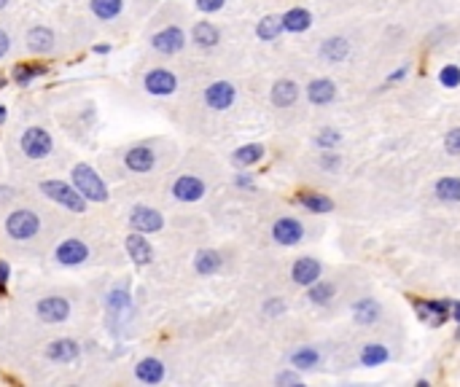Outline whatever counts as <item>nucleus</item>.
Masks as SVG:
<instances>
[{
    "mask_svg": "<svg viewBox=\"0 0 460 387\" xmlns=\"http://www.w3.org/2000/svg\"><path fill=\"white\" fill-rule=\"evenodd\" d=\"M261 156H264V148H261V145H242L240 151L234 153V162L242 164V167H248V164L259 162Z\"/></svg>",
    "mask_w": 460,
    "mask_h": 387,
    "instance_id": "nucleus-31",
    "label": "nucleus"
},
{
    "mask_svg": "<svg viewBox=\"0 0 460 387\" xmlns=\"http://www.w3.org/2000/svg\"><path fill=\"white\" fill-rule=\"evenodd\" d=\"M27 44H30L33 51H51V46H54V35H51L48 27H33V30L27 32Z\"/></svg>",
    "mask_w": 460,
    "mask_h": 387,
    "instance_id": "nucleus-20",
    "label": "nucleus"
},
{
    "mask_svg": "<svg viewBox=\"0 0 460 387\" xmlns=\"http://www.w3.org/2000/svg\"><path fill=\"white\" fill-rule=\"evenodd\" d=\"M127 167L132 172H148L154 167V151L151 148H132L127 153Z\"/></svg>",
    "mask_w": 460,
    "mask_h": 387,
    "instance_id": "nucleus-18",
    "label": "nucleus"
},
{
    "mask_svg": "<svg viewBox=\"0 0 460 387\" xmlns=\"http://www.w3.org/2000/svg\"><path fill=\"white\" fill-rule=\"evenodd\" d=\"M48 358L51 361H62V363H71L78 358V344L73 339H57L51 347H48Z\"/></svg>",
    "mask_w": 460,
    "mask_h": 387,
    "instance_id": "nucleus-16",
    "label": "nucleus"
},
{
    "mask_svg": "<svg viewBox=\"0 0 460 387\" xmlns=\"http://www.w3.org/2000/svg\"><path fill=\"white\" fill-rule=\"evenodd\" d=\"M6 3H8V0H0V8H3V6H6Z\"/></svg>",
    "mask_w": 460,
    "mask_h": 387,
    "instance_id": "nucleus-46",
    "label": "nucleus"
},
{
    "mask_svg": "<svg viewBox=\"0 0 460 387\" xmlns=\"http://www.w3.org/2000/svg\"><path fill=\"white\" fill-rule=\"evenodd\" d=\"M127 253L135 258V264H148L151 256H154L148 240L140 237V234H129V237H127Z\"/></svg>",
    "mask_w": 460,
    "mask_h": 387,
    "instance_id": "nucleus-17",
    "label": "nucleus"
},
{
    "mask_svg": "<svg viewBox=\"0 0 460 387\" xmlns=\"http://www.w3.org/2000/svg\"><path fill=\"white\" fill-rule=\"evenodd\" d=\"M280 382H299V377H293V374H283V377H280Z\"/></svg>",
    "mask_w": 460,
    "mask_h": 387,
    "instance_id": "nucleus-42",
    "label": "nucleus"
},
{
    "mask_svg": "<svg viewBox=\"0 0 460 387\" xmlns=\"http://www.w3.org/2000/svg\"><path fill=\"white\" fill-rule=\"evenodd\" d=\"M199 11H218L223 6V0H196Z\"/></svg>",
    "mask_w": 460,
    "mask_h": 387,
    "instance_id": "nucleus-38",
    "label": "nucleus"
},
{
    "mask_svg": "<svg viewBox=\"0 0 460 387\" xmlns=\"http://www.w3.org/2000/svg\"><path fill=\"white\" fill-rule=\"evenodd\" d=\"M313 22V17H310V11H304V8H291L288 14L283 17V27L291 30V32H302V30H307Z\"/></svg>",
    "mask_w": 460,
    "mask_h": 387,
    "instance_id": "nucleus-21",
    "label": "nucleus"
},
{
    "mask_svg": "<svg viewBox=\"0 0 460 387\" xmlns=\"http://www.w3.org/2000/svg\"><path fill=\"white\" fill-rule=\"evenodd\" d=\"M3 86H6V81H3V78H0V89H3Z\"/></svg>",
    "mask_w": 460,
    "mask_h": 387,
    "instance_id": "nucleus-45",
    "label": "nucleus"
},
{
    "mask_svg": "<svg viewBox=\"0 0 460 387\" xmlns=\"http://www.w3.org/2000/svg\"><path fill=\"white\" fill-rule=\"evenodd\" d=\"M444 145H447V151H450V153H460V129H452V132L447 135Z\"/></svg>",
    "mask_w": 460,
    "mask_h": 387,
    "instance_id": "nucleus-37",
    "label": "nucleus"
},
{
    "mask_svg": "<svg viewBox=\"0 0 460 387\" xmlns=\"http://www.w3.org/2000/svg\"><path fill=\"white\" fill-rule=\"evenodd\" d=\"M331 296H334V288H331L329 283H318V280H315L313 285H310V299L318 301V304H326Z\"/></svg>",
    "mask_w": 460,
    "mask_h": 387,
    "instance_id": "nucleus-33",
    "label": "nucleus"
},
{
    "mask_svg": "<svg viewBox=\"0 0 460 387\" xmlns=\"http://www.w3.org/2000/svg\"><path fill=\"white\" fill-rule=\"evenodd\" d=\"M183 32L178 30V27H167V30H162V32H156L154 35V48L156 51H162V54H175V51H181L183 48Z\"/></svg>",
    "mask_w": 460,
    "mask_h": 387,
    "instance_id": "nucleus-10",
    "label": "nucleus"
},
{
    "mask_svg": "<svg viewBox=\"0 0 460 387\" xmlns=\"http://www.w3.org/2000/svg\"><path fill=\"white\" fill-rule=\"evenodd\" d=\"M8 44H11V41H8V35H6L3 30H0V57H6V51H8Z\"/></svg>",
    "mask_w": 460,
    "mask_h": 387,
    "instance_id": "nucleus-41",
    "label": "nucleus"
},
{
    "mask_svg": "<svg viewBox=\"0 0 460 387\" xmlns=\"http://www.w3.org/2000/svg\"><path fill=\"white\" fill-rule=\"evenodd\" d=\"M347 51H350V44H347L344 38H331V41H326V44H323V57H326V59H331V62L344 59V57H347Z\"/></svg>",
    "mask_w": 460,
    "mask_h": 387,
    "instance_id": "nucleus-24",
    "label": "nucleus"
},
{
    "mask_svg": "<svg viewBox=\"0 0 460 387\" xmlns=\"http://www.w3.org/2000/svg\"><path fill=\"white\" fill-rule=\"evenodd\" d=\"M73 186L84 194L86 199H92V202H105L108 199L105 183L100 180V175L89 164H75V169H73Z\"/></svg>",
    "mask_w": 460,
    "mask_h": 387,
    "instance_id": "nucleus-1",
    "label": "nucleus"
},
{
    "mask_svg": "<svg viewBox=\"0 0 460 387\" xmlns=\"http://www.w3.org/2000/svg\"><path fill=\"white\" fill-rule=\"evenodd\" d=\"M22 151L30 159H44L51 151V135L41 126H30L22 135Z\"/></svg>",
    "mask_w": 460,
    "mask_h": 387,
    "instance_id": "nucleus-4",
    "label": "nucleus"
},
{
    "mask_svg": "<svg viewBox=\"0 0 460 387\" xmlns=\"http://www.w3.org/2000/svg\"><path fill=\"white\" fill-rule=\"evenodd\" d=\"M318 363V352L315 350H299V352H293V366H299V368H310Z\"/></svg>",
    "mask_w": 460,
    "mask_h": 387,
    "instance_id": "nucleus-34",
    "label": "nucleus"
},
{
    "mask_svg": "<svg viewBox=\"0 0 460 387\" xmlns=\"http://www.w3.org/2000/svg\"><path fill=\"white\" fill-rule=\"evenodd\" d=\"M318 277H320V264L315 258H299L293 264V280L299 285H313Z\"/></svg>",
    "mask_w": 460,
    "mask_h": 387,
    "instance_id": "nucleus-14",
    "label": "nucleus"
},
{
    "mask_svg": "<svg viewBox=\"0 0 460 387\" xmlns=\"http://www.w3.org/2000/svg\"><path fill=\"white\" fill-rule=\"evenodd\" d=\"M175 86H178V81L169 70H151L145 75V89L151 95H172Z\"/></svg>",
    "mask_w": 460,
    "mask_h": 387,
    "instance_id": "nucleus-9",
    "label": "nucleus"
},
{
    "mask_svg": "<svg viewBox=\"0 0 460 387\" xmlns=\"http://www.w3.org/2000/svg\"><path fill=\"white\" fill-rule=\"evenodd\" d=\"M414 312L428 325H441L450 317V301H417Z\"/></svg>",
    "mask_w": 460,
    "mask_h": 387,
    "instance_id": "nucleus-5",
    "label": "nucleus"
},
{
    "mask_svg": "<svg viewBox=\"0 0 460 387\" xmlns=\"http://www.w3.org/2000/svg\"><path fill=\"white\" fill-rule=\"evenodd\" d=\"M272 237L280 242V245H296V242L304 237V229H302V223H299V220H293V218H283V220H277V223H275Z\"/></svg>",
    "mask_w": 460,
    "mask_h": 387,
    "instance_id": "nucleus-8",
    "label": "nucleus"
},
{
    "mask_svg": "<svg viewBox=\"0 0 460 387\" xmlns=\"http://www.w3.org/2000/svg\"><path fill=\"white\" fill-rule=\"evenodd\" d=\"M172 194L181 199V202H196L202 194H205V183L199 178H192V175H183L175 180L172 186Z\"/></svg>",
    "mask_w": 460,
    "mask_h": 387,
    "instance_id": "nucleus-11",
    "label": "nucleus"
},
{
    "mask_svg": "<svg viewBox=\"0 0 460 387\" xmlns=\"http://www.w3.org/2000/svg\"><path fill=\"white\" fill-rule=\"evenodd\" d=\"M38 314H41L44 323H62L71 314V304L59 296H51V299H44L38 304Z\"/></svg>",
    "mask_w": 460,
    "mask_h": 387,
    "instance_id": "nucleus-6",
    "label": "nucleus"
},
{
    "mask_svg": "<svg viewBox=\"0 0 460 387\" xmlns=\"http://www.w3.org/2000/svg\"><path fill=\"white\" fill-rule=\"evenodd\" d=\"M353 314H356V320H358V323L369 325V323H374V317L380 314V307H377L371 299H363V301H358V304L353 307Z\"/></svg>",
    "mask_w": 460,
    "mask_h": 387,
    "instance_id": "nucleus-27",
    "label": "nucleus"
},
{
    "mask_svg": "<svg viewBox=\"0 0 460 387\" xmlns=\"http://www.w3.org/2000/svg\"><path fill=\"white\" fill-rule=\"evenodd\" d=\"M194 41L199 46H216L218 44V30L210 22H199L194 27Z\"/></svg>",
    "mask_w": 460,
    "mask_h": 387,
    "instance_id": "nucleus-26",
    "label": "nucleus"
},
{
    "mask_svg": "<svg viewBox=\"0 0 460 387\" xmlns=\"http://www.w3.org/2000/svg\"><path fill=\"white\" fill-rule=\"evenodd\" d=\"M3 121H6V108L0 105V124H3Z\"/></svg>",
    "mask_w": 460,
    "mask_h": 387,
    "instance_id": "nucleus-43",
    "label": "nucleus"
},
{
    "mask_svg": "<svg viewBox=\"0 0 460 387\" xmlns=\"http://www.w3.org/2000/svg\"><path fill=\"white\" fill-rule=\"evenodd\" d=\"M299 202L304 205V207H310L315 213H329L334 205H331V199H326L323 194H302L299 196Z\"/></svg>",
    "mask_w": 460,
    "mask_h": 387,
    "instance_id": "nucleus-30",
    "label": "nucleus"
},
{
    "mask_svg": "<svg viewBox=\"0 0 460 387\" xmlns=\"http://www.w3.org/2000/svg\"><path fill=\"white\" fill-rule=\"evenodd\" d=\"M455 317H458V323H460V304L455 307ZM458 339H460V331H458Z\"/></svg>",
    "mask_w": 460,
    "mask_h": 387,
    "instance_id": "nucleus-44",
    "label": "nucleus"
},
{
    "mask_svg": "<svg viewBox=\"0 0 460 387\" xmlns=\"http://www.w3.org/2000/svg\"><path fill=\"white\" fill-rule=\"evenodd\" d=\"M41 229V220L35 213H30V210H17V213H11L8 220H6V232L14 237V240H30V237H35V232Z\"/></svg>",
    "mask_w": 460,
    "mask_h": 387,
    "instance_id": "nucleus-3",
    "label": "nucleus"
},
{
    "mask_svg": "<svg viewBox=\"0 0 460 387\" xmlns=\"http://www.w3.org/2000/svg\"><path fill=\"white\" fill-rule=\"evenodd\" d=\"M92 11L100 19H113V17H119L121 0H92Z\"/></svg>",
    "mask_w": 460,
    "mask_h": 387,
    "instance_id": "nucleus-29",
    "label": "nucleus"
},
{
    "mask_svg": "<svg viewBox=\"0 0 460 387\" xmlns=\"http://www.w3.org/2000/svg\"><path fill=\"white\" fill-rule=\"evenodd\" d=\"M361 361L363 366H380V363L387 361V350L383 344H369L361 352Z\"/></svg>",
    "mask_w": 460,
    "mask_h": 387,
    "instance_id": "nucleus-32",
    "label": "nucleus"
},
{
    "mask_svg": "<svg viewBox=\"0 0 460 387\" xmlns=\"http://www.w3.org/2000/svg\"><path fill=\"white\" fill-rule=\"evenodd\" d=\"M41 191L46 194L48 199L59 202L62 207L73 210V213H81V210H84V205H86V196L78 191L75 186L59 183V180H46V183H41Z\"/></svg>",
    "mask_w": 460,
    "mask_h": 387,
    "instance_id": "nucleus-2",
    "label": "nucleus"
},
{
    "mask_svg": "<svg viewBox=\"0 0 460 387\" xmlns=\"http://www.w3.org/2000/svg\"><path fill=\"white\" fill-rule=\"evenodd\" d=\"M439 78H441V84H444V86H458L460 84V68L450 65V68H444V70H441Z\"/></svg>",
    "mask_w": 460,
    "mask_h": 387,
    "instance_id": "nucleus-35",
    "label": "nucleus"
},
{
    "mask_svg": "<svg viewBox=\"0 0 460 387\" xmlns=\"http://www.w3.org/2000/svg\"><path fill=\"white\" fill-rule=\"evenodd\" d=\"M436 194H439V199L458 202L460 199V180L458 178H441V180L436 183Z\"/></svg>",
    "mask_w": 460,
    "mask_h": 387,
    "instance_id": "nucleus-25",
    "label": "nucleus"
},
{
    "mask_svg": "<svg viewBox=\"0 0 460 387\" xmlns=\"http://www.w3.org/2000/svg\"><path fill=\"white\" fill-rule=\"evenodd\" d=\"M280 30H286L283 27V19H277V17H264L261 22H259V38H264V41H275L277 35H280Z\"/></svg>",
    "mask_w": 460,
    "mask_h": 387,
    "instance_id": "nucleus-28",
    "label": "nucleus"
},
{
    "mask_svg": "<svg viewBox=\"0 0 460 387\" xmlns=\"http://www.w3.org/2000/svg\"><path fill=\"white\" fill-rule=\"evenodd\" d=\"M194 264H196V272H202V274H213L218 266H221V256H218L216 250H199Z\"/></svg>",
    "mask_w": 460,
    "mask_h": 387,
    "instance_id": "nucleus-23",
    "label": "nucleus"
},
{
    "mask_svg": "<svg viewBox=\"0 0 460 387\" xmlns=\"http://www.w3.org/2000/svg\"><path fill=\"white\" fill-rule=\"evenodd\" d=\"M162 377H165V366L156 358H145V361L138 363V379H143L148 385H156V382H162Z\"/></svg>",
    "mask_w": 460,
    "mask_h": 387,
    "instance_id": "nucleus-19",
    "label": "nucleus"
},
{
    "mask_svg": "<svg viewBox=\"0 0 460 387\" xmlns=\"http://www.w3.org/2000/svg\"><path fill=\"white\" fill-rule=\"evenodd\" d=\"M38 73H44V68H24V65H19V68L14 70V78L24 86V84H27L33 75H38Z\"/></svg>",
    "mask_w": 460,
    "mask_h": 387,
    "instance_id": "nucleus-36",
    "label": "nucleus"
},
{
    "mask_svg": "<svg viewBox=\"0 0 460 387\" xmlns=\"http://www.w3.org/2000/svg\"><path fill=\"white\" fill-rule=\"evenodd\" d=\"M129 220H132V226H135L138 232H159L162 223H165L162 216H159L156 210H151V207H135Z\"/></svg>",
    "mask_w": 460,
    "mask_h": 387,
    "instance_id": "nucleus-13",
    "label": "nucleus"
},
{
    "mask_svg": "<svg viewBox=\"0 0 460 387\" xmlns=\"http://www.w3.org/2000/svg\"><path fill=\"white\" fill-rule=\"evenodd\" d=\"M296 97H299V89H296L293 81H277V84L272 86V100H275V105H283V108H286Z\"/></svg>",
    "mask_w": 460,
    "mask_h": 387,
    "instance_id": "nucleus-22",
    "label": "nucleus"
},
{
    "mask_svg": "<svg viewBox=\"0 0 460 387\" xmlns=\"http://www.w3.org/2000/svg\"><path fill=\"white\" fill-rule=\"evenodd\" d=\"M6 283H8V264L0 261V293H6Z\"/></svg>",
    "mask_w": 460,
    "mask_h": 387,
    "instance_id": "nucleus-40",
    "label": "nucleus"
},
{
    "mask_svg": "<svg viewBox=\"0 0 460 387\" xmlns=\"http://www.w3.org/2000/svg\"><path fill=\"white\" fill-rule=\"evenodd\" d=\"M307 95H310V102H315V105H326V102H331V100H334V95H337V86H334L329 78H318V81L310 84Z\"/></svg>",
    "mask_w": 460,
    "mask_h": 387,
    "instance_id": "nucleus-15",
    "label": "nucleus"
},
{
    "mask_svg": "<svg viewBox=\"0 0 460 387\" xmlns=\"http://www.w3.org/2000/svg\"><path fill=\"white\" fill-rule=\"evenodd\" d=\"M337 143H339V135H337V132L326 129V132L320 135V145H326V148H329V145H337Z\"/></svg>",
    "mask_w": 460,
    "mask_h": 387,
    "instance_id": "nucleus-39",
    "label": "nucleus"
},
{
    "mask_svg": "<svg viewBox=\"0 0 460 387\" xmlns=\"http://www.w3.org/2000/svg\"><path fill=\"white\" fill-rule=\"evenodd\" d=\"M205 100H208V105H210V108H216V111H226V108L234 102V86H232V84H226V81H218V84H213V86H208Z\"/></svg>",
    "mask_w": 460,
    "mask_h": 387,
    "instance_id": "nucleus-7",
    "label": "nucleus"
},
{
    "mask_svg": "<svg viewBox=\"0 0 460 387\" xmlns=\"http://www.w3.org/2000/svg\"><path fill=\"white\" fill-rule=\"evenodd\" d=\"M86 256H89V247H86L81 240H68L57 247V258H59V264H68V266L81 264V261H86Z\"/></svg>",
    "mask_w": 460,
    "mask_h": 387,
    "instance_id": "nucleus-12",
    "label": "nucleus"
}]
</instances>
